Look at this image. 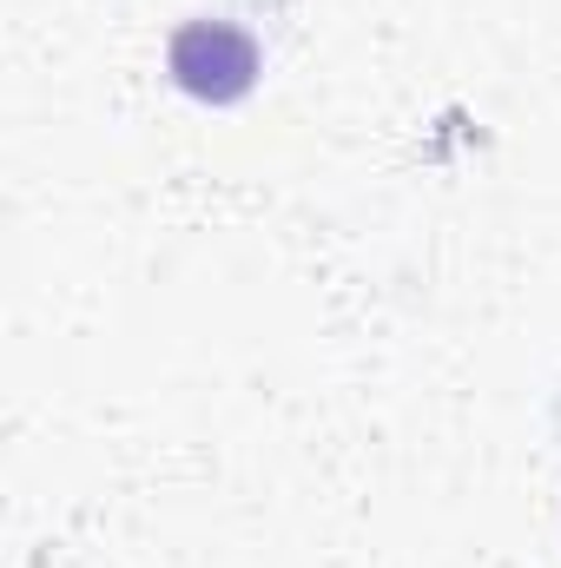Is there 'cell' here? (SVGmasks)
Segmentation results:
<instances>
[{"instance_id":"obj_1","label":"cell","mask_w":561,"mask_h":568,"mask_svg":"<svg viewBox=\"0 0 561 568\" xmlns=\"http://www.w3.org/2000/svg\"><path fill=\"white\" fill-rule=\"evenodd\" d=\"M165 73H172V87H178L185 100H198V106H238V100L258 87L265 53H258V40H252L245 27H232V20H185V27H172V40H165Z\"/></svg>"}]
</instances>
